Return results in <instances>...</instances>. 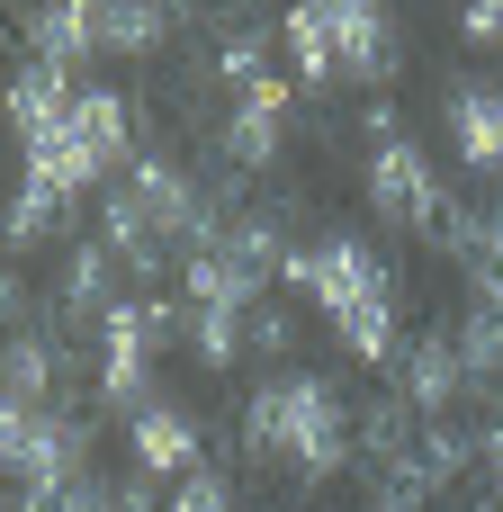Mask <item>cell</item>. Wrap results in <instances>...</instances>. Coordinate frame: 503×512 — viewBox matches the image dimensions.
Instances as JSON below:
<instances>
[{"mask_svg":"<svg viewBox=\"0 0 503 512\" xmlns=\"http://www.w3.org/2000/svg\"><path fill=\"white\" fill-rule=\"evenodd\" d=\"M234 441L252 468H279L288 486L324 495L333 477L360 468V405L324 378V369H288V378H261L234 414Z\"/></svg>","mask_w":503,"mask_h":512,"instance_id":"6da1fadb","label":"cell"},{"mask_svg":"<svg viewBox=\"0 0 503 512\" xmlns=\"http://www.w3.org/2000/svg\"><path fill=\"white\" fill-rule=\"evenodd\" d=\"M279 279L315 297V315L333 324L342 360L396 369V351H405V342H396V270H387V252H378L369 234H342V225H333V234H306Z\"/></svg>","mask_w":503,"mask_h":512,"instance_id":"7a4b0ae2","label":"cell"},{"mask_svg":"<svg viewBox=\"0 0 503 512\" xmlns=\"http://www.w3.org/2000/svg\"><path fill=\"white\" fill-rule=\"evenodd\" d=\"M135 117H144V108H135L126 90L81 81L72 117H63L54 135L18 144V180L63 189V198H81V189H99V180H126V162H135Z\"/></svg>","mask_w":503,"mask_h":512,"instance_id":"3957f363","label":"cell"},{"mask_svg":"<svg viewBox=\"0 0 503 512\" xmlns=\"http://www.w3.org/2000/svg\"><path fill=\"white\" fill-rule=\"evenodd\" d=\"M189 333V306L180 297H126L99 333H90V387H99V405H117V414H135L144 396H153V360L171 351Z\"/></svg>","mask_w":503,"mask_h":512,"instance_id":"277c9868","label":"cell"},{"mask_svg":"<svg viewBox=\"0 0 503 512\" xmlns=\"http://www.w3.org/2000/svg\"><path fill=\"white\" fill-rule=\"evenodd\" d=\"M306 9H315V18H324V36H333V81H342V90L387 99V90L405 81L414 36H405L396 0H306Z\"/></svg>","mask_w":503,"mask_h":512,"instance_id":"5b68a950","label":"cell"},{"mask_svg":"<svg viewBox=\"0 0 503 512\" xmlns=\"http://www.w3.org/2000/svg\"><path fill=\"white\" fill-rule=\"evenodd\" d=\"M360 189H369V216H378L387 234H414V243H432V225H441V207H450V189H441V171H432V153H423L414 135L369 144Z\"/></svg>","mask_w":503,"mask_h":512,"instance_id":"8992f818","label":"cell"},{"mask_svg":"<svg viewBox=\"0 0 503 512\" xmlns=\"http://www.w3.org/2000/svg\"><path fill=\"white\" fill-rule=\"evenodd\" d=\"M288 135H297V99H288V72H270L261 90H243L216 117V162L243 171V180H270L288 162Z\"/></svg>","mask_w":503,"mask_h":512,"instance_id":"52a82bcc","label":"cell"},{"mask_svg":"<svg viewBox=\"0 0 503 512\" xmlns=\"http://www.w3.org/2000/svg\"><path fill=\"white\" fill-rule=\"evenodd\" d=\"M126 459H135L144 477H162V486H180L189 468H207V423H198V405L171 396V387H153V396L126 414Z\"/></svg>","mask_w":503,"mask_h":512,"instance_id":"ba28073f","label":"cell"},{"mask_svg":"<svg viewBox=\"0 0 503 512\" xmlns=\"http://www.w3.org/2000/svg\"><path fill=\"white\" fill-rule=\"evenodd\" d=\"M90 450H99V423H90V414H72V405L18 414L9 486H18V495H27V486H63V477H81V468H90Z\"/></svg>","mask_w":503,"mask_h":512,"instance_id":"9c48e42d","label":"cell"},{"mask_svg":"<svg viewBox=\"0 0 503 512\" xmlns=\"http://www.w3.org/2000/svg\"><path fill=\"white\" fill-rule=\"evenodd\" d=\"M63 9H72L90 63H99V54H117V63H153V54L171 45V27H180V9H162V0H63Z\"/></svg>","mask_w":503,"mask_h":512,"instance_id":"30bf717a","label":"cell"},{"mask_svg":"<svg viewBox=\"0 0 503 512\" xmlns=\"http://www.w3.org/2000/svg\"><path fill=\"white\" fill-rule=\"evenodd\" d=\"M387 378H396V396H405L423 423L459 414V405H468V387H477V378H468V360H459V333H450V324L414 333V342L396 351V369H387Z\"/></svg>","mask_w":503,"mask_h":512,"instance_id":"8fae6325","label":"cell"},{"mask_svg":"<svg viewBox=\"0 0 503 512\" xmlns=\"http://www.w3.org/2000/svg\"><path fill=\"white\" fill-rule=\"evenodd\" d=\"M441 126H450V153L477 180H503V81H450Z\"/></svg>","mask_w":503,"mask_h":512,"instance_id":"7c38bea8","label":"cell"},{"mask_svg":"<svg viewBox=\"0 0 503 512\" xmlns=\"http://www.w3.org/2000/svg\"><path fill=\"white\" fill-rule=\"evenodd\" d=\"M72 99H81V81H72V72H54V63H18V72L0 81V117H9V135H18V144L54 135V126L72 117Z\"/></svg>","mask_w":503,"mask_h":512,"instance_id":"4fadbf2b","label":"cell"},{"mask_svg":"<svg viewBox=\"0 0 503 512\" xmlns=\"http://www.w3.org/2000/svg\"><path fill=\"white\" fill-rule=\"evenodd\" d=\"M72 207H81V198L18 180V189H9V207H0V252H9V261H27V252L63 243V234H72Z\"/></svg>","mask_w":503,"mask_h":512,"instance_id":"5bb4252c","label":"cell"},{"mask_svg":"<svg viewBox=\"0 0 503 512\" xmlns=\"http://www.w3.org/2000/svg\"><path fill=\"white\" fill-rule=\"evenodd\" d=\"M180 351H189L198 369H243V360H252V315H234V306H189Z\"/></svg>","mask_w":503,"mask_h":512,"instance_id":"9a60e30c","label":"cell"},{"mask_svg":"<svg viewBox=\"0 0 503 512\" xmlns=\"http://www.w3.org/2000/svg\"><path fill=\"white\" fill-rule=\"evenodd\" d=\"M279 45H288V81H297V90H342V81H333V36H324V18H315L306 0H288Z\"/></svg>","mask_w":503,"mask_h":512,"instance_id":"2e32d148","label":"cell"},{"mask_svg":"<svg viewBox=\"0 0 503 512\" xmlns=\"http://www.w3.org/2000/svg\"><path fill=\"white\" fill-rule=\"evenodd\" d=\"M450 333H459V360H468V378H477V387H495V378H503V306H468Z\"/></svg>","mask_w":503,"mask_h":512,"instance_id":"e0dca14e","label":"cell"},{"mask_svg":"<svg viewBox=\"0 0 503 512\" xmlns=\"http://www.w3.org/2000/svg\"><path fill=\"white\" fill-rule=\"evenodd\" d=\"M9 512H117V504H108V477L81 468V477H63V486H27V495H9Z\"/></svg>","mask_w":503,"mask_h":512,"instance_id":"ac0fdd59","label":"cell"},{"mask_svg":"<svg viewBox=\"0 0 503 512\" xmlns=\"http://www.w3.org/2000/svg\"><path fill=\"white\" fill-rule=\"evenodd\" d=\"M162 512H243V495H234L225 468H189V477L162 495Z\"/></svg>","mask_w":503,"mask_h":512,"instance_id":"d6986e66","label":"cell"},{"mask_svg":"<svg viewBox=\"0 0 503 512\" xmlns=\"http://www.w3.org/2000/svg\"><path fill=\"white\" fill-rule=\"evenodd\" d=\"M477 477H486V495H503V387L477 405Z\"/></svg>","mask_w":503,"mask_h":512,"instance_id":"ffe728a7","label":"cell"},{"mask_svg":"<svg viewBox=\"0 0 503 512\" xmlns=\"http://www.w3.org/2000/svg\"><path fill=\"white\" fill-rule=\"evenodd\" d=\"M459 45L468 54H495L503 45V0H459Z\"/></svg>","mask_w":503,"mask_h":512,"instance_id":"44dd1931","label":"cell"},{"mask_svg":"<svg viewBox=\"0 0 503 512\" xmlns=\"http://www.w3.org/2000/svg\"><path fill=\"white\" fill-rule=\"evenodd\" d=\"M288 342H297L288 306H270V297H261V306H252V351H261V360H288Z\"/></svg>","mask_w":503,"mask_h":512,"instance_id":"7402d4cb","label":"cell"},{"mask_svg":"<svg viewBox=\"0 0 503 512\" xmlns=\"http://www.w3.org/2000/svg\"><path fill=\"white\" fill-rule=\"evenodd\" d=\"M360 135H369V144H396V135H405V108H396V99H369V108H360Z\"/></svg>","mask_w":503,"mask_h":512,"instance_id":"603a6c76","label":"cell"},{"mask_svg":"<svg viewBox=\"0 0 503 512\" xmlns=\"http://www.w3.org/2000/svg\"><path fill=\"white\" fill-rule=\"evenodd\" d=\"M270 18V0H225V27H261Z\"/></svg>","mask_w":503,"mask_h":512,"instance_id":"cb8c5ba5","label":"cell"},{"mask_svg":"<svg viewBox=\"0 0 503 512\" xmlns=\"http://www.w3.org/2000/svg\"><path fill=\"white\" fill-rule=\"evenodd\" d=\"M459 512H503V495H477V504H459Z\"/></svg>","mask_w":503,"mask_h":512,"instance_id":"d4e9b609","label":"cell"}]
</instances>
